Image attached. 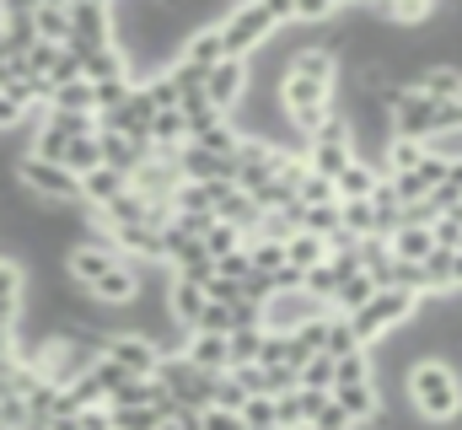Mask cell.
<instances>
[{"label":"cell","instance_id":"6da1fadb","mask_svg":"<svg viewBox=\"0 0 462 430\" xmlns=\"http://www.w3.org/2000/svg\"><path fill=\"white\" fill-rule=\"evenodd\" d=\"M403 398H409V415L430 430H447L462 420V371L447 355H430L409 371L403 382Z\"/></svg>","mask_w":462,"mask_h":430},{"label":"cell","instance_id":"7a4b0ae2","mask_svg":"<svg viewBox=\"0 0 462 430\" xmlns=\"http://www.w3.org/2000/svg\"><path fill=\"white\" fill-rule=\"evenodd\" d=\"M280 27H296V5L291 0H253V5H231L221 16V43L226 60H253Z\"/></svg>","mask_w":462,"mask_h":430},{"label":"cell","instance_id":"3957f363","mask_svg":"<svg viewBox=\"0 0 462 430\" xmlns=\"http://www.w3.org/2000/svg\"><path fill=\"white\" fill-rule=\"evenodd\" d=\"M420 296L414 291H376L355 318H349V328H355V339L371 350V344H382L387 333H398V328H409V322L420 318Z\"/></svg>","mask_w":462,"mask_h":430},{"label":"cell","instance_id":"277c9868","mask_svg":"<svg viewBox=\"0 0 462 430\" xmlns=\"http://www.w3.org/2000/svg\"><path fill=\"white\" fill-rule=\"evenodd\" d=\"M16 183H22L32 200H43V205H81V178H76L70 167H60V162L32 156V151H22ZM81 210H87V205H81Z\"/></svg>","mask_w":462,"mask_h":430},{"label":"cell","instance_id":"5b68a950","mask_svg":"<svg viewBox=\"0 0 462 430\" xmlns=\"http://www.w3.org/2000/svg\"><path fill=\"white\" fill-rule=\"evenodd\" d=\"M156 382L167 388V398L172 404H183V409H216V388H221V377H210V371H199L189 355H162V366H156Z\"/></svg>","mask_w":462,"mask_h":430},{"label":"cell","instance_id":"8992f818","mask_svg":"<svg viewBox=\"0 0 462 430\" xmlns=\"http://www.w3.org/2000/svg\"><path fill=\"white\" fill-rule=\"evenodd\" d=\"M70 54H103V49H118V27H114V5L103 0H81L70 5Z\"/></svg>","mask_w":462,"mask_h":430},{"label":"cell","instance_id":"52a82bcc","mask_svg":"<svg viewBox=\"0 0 462 430\" xmlns=\"http://www.w3.org/2000/svg\"><path fill=\"white\" fill-rule=\"evenodd\" d=\"M318 318H328V307L312 302L307 291H274L263 302V328L269 333H301L307 322H318Z\"/></svg>","mask_w":462,"mask_h":430},{"label":"cell","instance_id":"ba28073f","mask_svg":"<svg viewBox=\"0 0 462 430\" xmlns=\"http://www.w3.org/2000/svg\"><path fill=\"white\" fill-rule=\"evenodd\" d=\"M103 355L114 360L118 371H129V377H156V366H162V350L145 333H124V328L108 333V350Z\"/></svg>","mask_w":462,"mask_h":430},{"label":"cell","instance_id":"9c48e42d","mask_svg":"<svg viewBox=\"0 0 462 430\" xmlns=\"http://www.w3.org/2000/svg\"><path fill=\"white\" fill-rule=\"evenodd\" d=\"M129 189H134L145 205H172V200H178V189H183V173H178V162L151 156V162L129 178Z\"/></svg>","mask_w":462,"mask_h":430},{"label":"cell","instance_id":"30bf717a","mask_svg":"<svg viewBox=\"0 0 462 430\" xmlns=\"http://www.w3.org/2000/svg\"><path fill=\"white\" fill-rule=\"evenodd\" d=\"M205 98H210V108H221L231 118L242 108V98H247V60H221L210 70V81H205Z\"/></svg>","mask_w":462,"mask_h":430},{"label":"cell","instance_id":"8fae6325","mask_svg":"<svg viewBox=\"0 0 462 430\" xmlns=\"http://www.w3.org/2000/svg\"><path fill=\"white\" fill-rule=\"evenodd\" d=\"M183 65H194V70H216L221 60H226V43H221V22H205V27H194L189 33V43H183V54H178Z\"/></svg>","mask_w":462,"mask_h":430},{"label":"cell","instance_id":"7c38bea8","mask_svg":"<svg viewBox=\"0 0 462 430\" xmlns=\"http://www.w3.org/2000/svg\"><path fill=\"white\" fill-rule=\"evenodd\" d=\"M210 307V296L194 285V280H172L167 285V313H172V322L183 328V333H194L199 328V313Z\"/></svg>","mask_w":462,"mask_h":430},{"label":"cell","instance_id":"4fadbf2b","mask_svg":"<svg viewBox=\"0 0 462 430\" xmlns=\"http://www.w3.org/2000/svg\"><path fill=\"white\" fill-rule=\"evenodd\" d=\"M124 194H129V178L114 173V167H97L92 178H81V205H87L92 215H103L114 200H124Z\"/></svg>","mask_w":462,"mask_h":430},{"label":"cell","instance_id":"5bb4252c","mask_svg":"<svg viewBox=\"0 0 462 430\" xmlns=\"http://www.w3.org/2000/svg\"><path fill=\"white\" fill-rule=\"evenodd\" d=\"M183 355H189L199 371H210V377H226V371H231V350H226V339H221V333H189Z\"/></svg>","mask_w":462,"mask_h":430},{"label":"cell","instance_id":"9a60e30c","mask_svg":"<svg viewBox=\"0 0 462 430\" xmlns=\"http://www.w3.org/2000/svg\"><path fill=\"white\" fill-rule=\"evenodd\" d=\"M414 92H425L430 103H457V98H462V70H457V65H447V60H436V65H425V70H420Z\"/></svg>","mask_w":462,"mask_h":430},{"label":"cell","instance_id":"2e32d148","mask_svg":"<svg viewBox=\"0 0 462 430\" xmlns=\"http://www.w3.org/2000/svg\"><path fill=\"white\" fill-rule=\"evenodd\" d=\"M43 113H70V118H97V87L92 81H70V87H54V98Z\"/></svg>","mask_w":462,"mask_h":430},{"label":"cell","instance_id":"e0dca14e","mask_svg":"<svg viewBox=\"0 0 462 430\" xmlns=\"http://www.w3.org/2000/svg\"><path fill=\"white\" fill-rule=\"evenodd\" d=\"M425 156H430V145H425V140H398V135H393V145H387V156H382V178L420 173V167H425Z\"/></svg>","mask_w":462,"mask_h":430},{"label":"cell","instance_id":"ac0fdd59","mask_svg":"<svg viewBox=\"0 0 462 430\" xmlns=\"http://www.w3.org/2000/svg\"><path fill=\"white\" fill-rule=\"evenodd\" d=\"M376 183H382V173H376L371 162H360V156H355V162H349L345 173H339V183H334V189H339V205L371 200V194H376Z\"/></svg>","mask_w":462,"mask_h":430},{"label":"cell","instance_id":"d6986e66","mask_svg":"<svg viewBox=\"0 0 462 430\" xmlns=\"http://www.w3.org/2000/svg\"><path fill=\"white\" fill-rule=\"evenodd\" d=\"M285 258H291V269H296V275H312L318 264H328V242H323V237H312V231H296V237L285 242Z\"/></svg>","mask_w":462,"mask_h":430},{"label":"cell","instance_id":"ffe728a7","mask_svg":"<svg viewBox=\"0 0 462 430\" xmlns=\"http://www.w3.org/2000/svg\"><path fill=\"white\" fill-rule=\"evenodd\" d=\"M216 220H226V226H236L242 237H253V231H258V220H263V210H258V205H253L242 189H231L226 200L216 205Z\"/></svg>","mask_w":462,"mask_h":430},{"label":"cell","instance_id":"44dd1931","mask_svg":"<svg viewBox=\"0 0 462 430\" xmlns=\"http://www.w3.org/2000/svg\"><path fill=\"white\" fill-rule=\"evenodd\" d=\"M32 27H38V43H70V5H32Z\"/></svg>","mask_w":462,"mask_h":430},{"label":"cell","instance_id":"7402d4cb","mask_svg":"<svg viewBox=\"0 0 462 430\" xmlns=\"http://www.w3.org/2000/svg\"><path fill=\"white\" fill-rule=\"evenodd\" d=\"M247 258H253V275H263V280H280V275L291 269V258H285V242L247 237Z\"/></svg>","mask_w":462,"mask_h":430},{"label":"cell","instance_id":"603a6c76","mask_svg":"<svg viewBox=\"0 0 462 430\" xmlns=\"http://www.w3.org/2000/svg\"><path fill=\"white\" fill-rule=\"evenodd\" d=\"M371 296H376V280L360 269V275H349L345 285H339V296H334V313H339V318H355V313H360Z\"/></svg>","mask_w":462,"mask_h":430},{"label":"cell","instance_id":"cb8c5ba5","mask_svg":"<svg viewBox=\"0 0 462 430\" xmlns=\"http://www.w3.org/2000/svg\"><path fill=\"white\" fill-rule=\"evenodd\" d=\"M65 167H70L76 178H92V173L103 167V140H97V135H81V140H70V151H65Z\"/></svg>","mask_w":462,"mask_h":430},{"label":"cell","instance_id":"d4e9b609","mask_svg":"<svg viewBox=\"0 0 462 430\" xmlns=\"http://www.w3.org/2000/svg\"><path fill=\"white\" fill-rule=\"evenodd\" d=\"M263 339H269V328H236V333L226 339L231 366H258V355H263Z\"/></svg>","mask_w":462,"mask_h":430},{"label":"cell","instance_id":"484cf974","mask_svg":"<svg viewBox=\"0 0 462 430\" xmlns=\"http://www.w3.org/2000/svg\"><path fill=\"white\" fill-rule=\"evenodd\" d=\"M301 388H312V393H334V388H339V360H334V355H312V360L301 366Z\"/></svg>","mask_w":462,"mask_h":430},{"label":"cell","instance_id":"4316f807","mask_svg":"<svg viewBox=\"0 0 462 430\" xmlns=\"http://www.w3.org/2000/svg\"><path fill=\"white\" fill-rule=\"evenodd\" d=\"M339 220H345V231L355 237V242H365V237H382V231H376V210H371V200L339 205Z\"/></svg>","mask_w":462,"mask_h":430},{"label":"cell","instance_id":"83f0119b","mask_svg":"<svg viewBox=\"0 0 462 430\" xmlns=\"http://www.w3.org/2000/svg\"><path fill=\"white\" fill-rule=\"evenodd\" d=\"M365 344L355 339V328H349V318H328V344H323V355H334V360H345V355H360Z\"/></svg>","mask_w":462,"mask_h":430},{"label":"cell","instance_id":"f1b7e54d","mask_svg":"<svg viewBox=\"0 0 462 430\" xmlns=\"http://www.w3.org/2000/svg\"><path fill=\"white\" fill-rule=\"evenodd\" d=\"M296 200H301L307 210H318V205H339V189H334L328 178H318V173L307 167V178H301V189H296Z\"/></svg>","mask_w":462,"mask_h":430},{"label":"cell","instance_id":"f546056e","mask_svg":"<svg viewBox=\"0 0 462 430\" xmlns=\"http://www.w3.org/2000/svg\"><path fill=\"white\" fill-rule=\"evenodd\" d=\"M114 430H162V409L156 404H140V409H108Z\"/></svg>","mask_w":462,"mask_h":430},{"label":"cell","instance_id":"4dcf8cb0","mask_svg":"<svg viewBox=\"0 0 462 430\" xmlns=\"http://www.w3.org/2000/svg\"><path fill=\"white\" fill-rule=\"evenodd\" d=\"M205 248H210V258H226V253H242V248H247V237H242L236 226H226V220H216L210 237H205Z\"/></svg>","mask_w":462,"mask_h":430},{"label":"cell","instance_id":"1f68e13d","mask_svg":"<svg viewBox=\"0 0 462 430\" xmlns=\"http://www.w3.org/2000/svg\"><path fill=\"white\" fill-rule=\"evenodd\" d=\"M323 22H339V5H328V0H296V27H323Z\"/></svg>","mask_w":462,"mask_h":430},{"label":"cell","instance_id":"d6a6232c","mask_svg":"<svg viewBox=\"0 0 462 430\" xmlns=\"http://www.w3.org/2000/svg\"><path fill=\"white\" fill-rule=\"evenodd\" d=\"M242 420H247V430H280V415H274V398H247Z\"/></svg>","mask_w":462,"mask_h":430},{"label":"cell","instance_id":"836d02e7","mask_svg":"<svg viewBox=\"0 0 462 430\" xmlns=\"http://www.w3.org/2000/svg\"><path fill=\"white\" fill-rule=\"evenodd\" d=\"M216 275H221V280H236V285H247V280H253V258H247V248H242V253H226V258H216Z\"/></svg>","mask_w":462,"mask_h":430},{"label":"cell","instance_id":"e575fe53","mask_svg":"<svg viewBox=\"0 0 462 430\" xmlns=\"http://www.w3.org/2000/svg\"><path fill=\"white\" fill-rule=\"evenodd\" d=\"M27 425H32V415H27V398L5 393V398H0V430H27Z\"/></svg>","mask_w":462,"mask_h":430},{"label":"cell","instance_id":"d590c367","mask_svg":"<svg viewBox=\"0 0 462 430\" xmlns=\"http://www.w3.org/2000/svg\"><path fill=\"white\" fill-rule=\"evenodd\" d=\"M231 328H236V322H231V307L210 302V307L199 313V328H194V333H221V339H231Z\"/></svg>","mask_w":462,"mask_h":430},{"label":"cell","instance_id":"8d00e7d4","mask_svg":"<svg viewBox=\"0 0 462 430\" xmlns=\"http://www.w3.org/2000/svg\"><path fill=\"white\" fill-rule=\"evenodd\" d=\"M216 409H231V415H242V409H247V393H242L231 377H221V388H216Z\"/></svg>","mask_w":462,"mask_h":430},{"label":"cell","instance_id":"74e56055","mask_svg":"<svg viewBox=\"0 0 462 430\" xmlns=\"http://www.w3.org/2000/svg\"><path fill=\"white\" fill-rule=\"evenodd\" d=\"M312 425L318 430H360L355 425V420H349L345 409H339V404H334V398H328V404H323V415H318V420H312Z\"/></svg>","mask_w":462,"mask_h":430},{"label":"cell","instance_id":"f35d334b","mask_svg":"<svg viewBox=\"0 0 462 430\" xmlns=\"http://www.w3.org/2000/svg\"><path fill=\"white\" fill-rule=\"evenodd\" d=\"M199 430H247V420H242V415H231V409H205Z\"/></svg>","mask_w":462,"mask_h":430},{"label":"cell","instance_id":"ab89813d","mask_svg":"<svg viewBox=\"0 0 462 430\" xmlns=\"http://www.w3.org/2000/svg\"><path fill=\"white\" fill-rule=\"evenodd\" d=\"M27 430H54V420H32Z\"/></svg>","mask_w":462,"mask_h":430},{"label":"cell","instance_id":"60d3db41","mask_svg":"<svg viewBox=\"0 0 462 430\" xmlns=\"http://www.w3.org/2000/svg\"><path fill=\"white\" fill-rule=\"evenodd\" d=\"M301 430H318V425H301Z\"/></svg>","mask_w":462,"mask_h":430}]
</instances>
